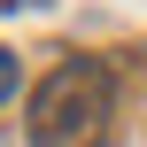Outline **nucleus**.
Listing matches in <instances>:
<instances>
[{
    "label": "nucleus",
    "mask_w": 147,
    "mask_h": 147,
    "mask_svg": "<svg viewBox=\"0 0 147 147\" xmlns=\"http://www.w3.org/2000/svg\"><path fill=\"white\" fill-rule=\"evenodd\" d=\"M101 140H109V70L93 54H70L31 101V147H101Z\"/></svg>",
    "instance_id": "nucleus-1"
},
{
    "label": "nucleus",
    "mask_w": 147,
    "mask_h": 147,
    "mask_svg": "<svg viewBox=\"0 0 147 147\" xmlns=\"http://www.w3.org/2000/svg\"><path fill=\"white\" fill-rule=\"evenodd\" d=\"M8 93H16V54L0 47V101H8Z\"/></svg>",
    "instance_id": "nucleus-2"
},
{
    "label": "nucleus",
    "mask_w": 147,
    "mask_h": 147,
    "mask_svg": "<svg viewBox=\"0 0 147 147\" xmlns=\"http://www.w3.org/2000/svg\"><path fill=\"white\" fill-rule=\"evenodd\" d=\"M8 8H39V0H8Z\"/></svg>",
    "instance_id": "nucleus-3"
}]
</instances>
